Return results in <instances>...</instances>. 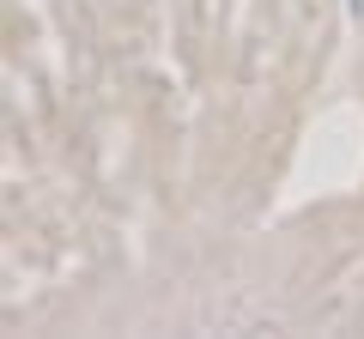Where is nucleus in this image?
Here are the masks:
<instances>
[]
</instances>
